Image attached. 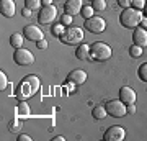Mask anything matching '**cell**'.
Listing matches in <instances>:
<instances>
[{"label": "cell", "instance_id": "52a82bcc", "mask_svg": "<svg viewBox=\"0 0 147 141\" xmlns=\"http://www.w3.org/2000/svg\"><path fill=\"white\" fill-rule=\"evenodd\" d=\"M56 16H57V8H56V5H47V7H42L41 8L39 15H38V21L41 25H49V23H53L56 20Z\"/></svg>", "mask_w": 147, "mask_h": 141}, {"label": "cell", "instance_id": "30bf717a", "mask_svg": "<svg viewBox=\"0 0 147 141\" xmlns=\"http://www.w3.org/2000/svg\"><path fill=\"white\" fill-rule=\"evenodd\" d=\"M23 35H25V38L26 40H30V41H41V40H44V33H42V30L39 28V26H34V25H28L23 28Z\"/></svg>", "mask_w": 147, "mask_h": 141}, {"label": "cell", "instance_id": "4316f807", "mask_svg": "<svg viewBox=\"0 0 147 141\" xmlns=\"http://www.w3.org/2000/svg\"><path fill=\"white\" fill-rule=\"evenodd\" d=\"M132 8H137V10H142L146 7V0H132L131 2Z\"/></svg>", "mask_w": 147, "mask_h": 141}, {"label": "cell", "instance_id": "f35d334b", "mask_svg": "<svg viewBox=\"0 0 147 141\" xmlns=\"http://www.w3.org/2000/svg\"><path fill=\"white\" fill-rule=\"evenodd\" d=\"M90 2H93V0H90Z\"/></svg>", "mask_w": 147, "mask_h": 141}, {"label": "cell", "instance_id": "1f68e13d", "mask_svg": "<svg viewBox=\"0 0 147 141\" xmlns=\"http://www.w3.org/2000/svg\"><path fill=\"white\" fill-rule=\"evenodd\" d=\"M126 110H127V113H136V105H134V104L126 105Z\"/></svg>", "mask_w": 147, "mask_h": 141}, {"label": "cell", "instance_id": "e0dca14e", "mask_svg": "<svg viewBox=\"0 0 147 141\" xmlns=\"http://www.w3.org/2000/svg\"><path fill=\"white\" fill-rule=\"evenodd\" d=\"M16 113H18V116H20V118H28V116H30V113H31L30 105H28L25 100H21L20 105H18V108H16Z\"/></svg>", "mask_w": 147, "mask_h": 141}, {"label": "cell", "instance_id": "ac0fdd59", "mask_svg": "<svg viewBox=\"0 0 147 141\" xmlns=\"http://www.w3.org/2000/svg\"><path fill=\"white\" fill-rule=\"evenodd\" d=\"M92 115H93L95 120H103V118H106L108 112H106L105 107H95V108L92 110Z\"/></svg>", "mask_w": 147, "mask_h": 141}, {"label": "cell", "instance_id": "5bb4252c", "mask_svg": "<svg viewBox=\"0 0 147 141\" xmlns=\"http://www.w3.org/2000/svg\"><path fill=\"white\" fill-rule=\"evenodd\" d=\"M15 12H16V5L13 0H2L0 2V13L3 16L10 18V16L15 15Z\"/></svg>", "mask_w": 147, "mask_h": 141}, {"label": "cell", "instance_id": "4fadbf2b", "mask_svg": "<svg viewBox=\"0 0 147 141\" xmlns=\"http://www.w3.org/2000/svg\"><path fill=\"white\" fill-rule=\"evenodd\" d=\"M67 80L72 82V84H75V85H80V84H84L85 80H87V72L82 71V69H74V71L69 72Z\"/></svg>", "mask_w": 147, "mask_h": 141}, {"label": "cell", "instance_id": "e575fe53", "mask_svg": "<svg viewBox=\"0 0 147 141\" xmlns=\"http://www.w3.org/2000/svg\"><path fill=\"white\" fill-rule=\"evenodd\" d=\"M41 2H42V7H47V5H53L54 0H41Z\"/></svg>", "mask_w": 147, "mask_h": 141}, {"label": "cell", "instance_id": "ba28073f", "mask_svg": "<svg viewBox=\"0 0 147 141\" xmlns=\"http://www.w3.org/2000/svg\"><path fill=\"white\" fill-rule=\"evenodd\" d=\"M13 59H15V63L18 66H31L34 63V56H33L31 51H28V49H15V54H13Z\"/></svg>", "mask_w": 147, "mask_h": 141}, {"label": "cell", "instance_id": "484cf974", "mask_svg": "<svg viewBox=\"0 0 147 141\" xmlns=\"http://www.w3.org/2000/svg\"><path fill=\"white\" fill-rule=\"evenodd\" d=\"M93 7L92 5H87V7H84V8H82V16H84L85 20H87V18H90V16H93Z\"/></svg>", "mask_w": 147, "mask_h": 141}, {"label": "cell", "instance_id": "83f0119b", "mask_svg": "<svg viewBox=\"0 0 147 141\" xmlns=\"http://www.w3.org/2000/svg\"><path fill=\"white\" fill-rule=\"evenodd\" d=\"M7 89V76L3 74V71H0V90L3 92Z\"/></svg>", "mask_w": 147, "mask_h": 141}, {"label": "cell", "instance_id": "cb8c5ba5", "mask_svg": "<svg viewBox=\"0 0 147 141\" xmlns=\"http://www.w3.org/2000/svg\"><path fill=\"white\" fill-rule=\"evenodd\" d=\"M129 54H131L132 58H141L142 56V48L137 46V44H132V46L129 48Z\"/></svg>", "mask_w": 147, "mask_h": 141}, {"label": "cell", "instance_id": "6da1fadb", "mask_svg": "<svg viewBox=\"0 0 147 141\" xmlns=\"http://www.w3.org/2000/svg\"><path fill=\"white\" fill-rule=\"evenodd\" d=\"M39 90V79L36 76H26L25 80L18 85V90H16V97L20 100H25L28 97H33Z\"/></svg>", "mask_w": 147, "mask_h": 141}, {"label": "cell", "instance_id": "9c48e42d", "mask_svg": "<svg viewBox=\"0 0 147 141\" xmlns=\"http://www.w3.org/2000/svg\"><path fill=\"white\" fill-rule=\"evenodd\" d=\"M124 136H126V130H124L123 126L115 125V126H110V128L105 131L103 140L105 141H123Z\"/></svg>", "mask_w": 147, "mask_h": 141}, {"label": "cell", "instance_id": "d6a6232c", "mask_svg": "<svg viewBox=\"0 0 147 141\" xmlns=\"http://www.w3.org/2000/svg\"><path fill=\"white\" fill-rule=\"evenodd\" d=\"M18 141H31V138L28 135H18Z\"/></svg>", "mask_w": 147, "mask_h": 141}, {"label": "cell", "instance_id": "8fae6325", "mask_svg": "<svg viewBox=\"0 0 147 141\" xmlns=\"http://www.w3.org/2000/svg\"><path fill=\"white\" fill-rule=\"evenodd\" d=\"M84 5H82V0H67L65 3H64V12L67 13V15H79L80 12H82Z\"/></svg>", "mask_w": 147, "mask_h": 141}, {"label": "cell", "instance_id": "5b68a950", "mask_svg": "<svg viewBox=\"0 0 147 141\" xmlns=\"http://www.w3.org/2000/svg\"><path fill=\"white\" fill-rule=\"evenodd\" d=\"M85 30H88L90 33H103L106 28V21L101 18V16H90V18H87L84 23Z\"/></svg>", "mask_w": 147, "mask_h": 141}, {"label": "cell", "instance_id": "8d00e7d4", "mask_svg": "<svg viewBox=\"0 0 147 141\" xmlns=\"http://www.w3.org/2000/svg\"><path fill=\"white\" fill-rule=\"evenodd\" d=\"M53 141H65V138H64V136H54Z\"/></svg>", "mask_w": 147, "mask_h": 141}, {"label": "cell", "instance_id": "44dd1931", "mask_svg": "<svg viewBox=\"0 0 147 141\" xmlns=\"http://www.w3.org/2000/svg\"><path fill=\"white\" fill-rule=\"evenodd\" d=\"M137 76H139V79H141L142 82H147V63H144V64L139 66V69H137Z\"/></svg>", "mask_w": 147, "mask_h": 141}, {"label": "cell", "instance_id": "d6986e66", "mask_svg": "<svg viewBox=\"0 0 147 141\" xmlns=\"http://www.w3.org/2000/svg\"><path fill=\"white\" fill-rule=\"evenodd\" d=\"M8 131L10 133H20L21 131V121L18 118H11L8 121Z\"/></svg>", "mask_w": 147, "mask_h": 141}, {"label": "cell", "instance_id": "f1b7e54d", "mask_svg": "<svg viewBox=\"0 0 147 141\" xmlns=\"http://www.w3.org/2000/svg\"><path fill=\"white\" fill-rule=\"evenodd\" d=\"M62 25H65V26H69V25H72V15H65L62 16Z\"/></svg>", "mask_w": 147, "mask_h": 141}, {"label": "cell", "instance_id": "7a4b0ae2", "mask_svg": "<svg viewBox=\"0 0 147 141\" xmlns=\"http://www.w3.org/2000/svg\"><path fill=\"white\" fill-rule=\"evenodd\" d=\"M142 18H144V15H142L141 10L132 8V7H127V8H124V10L121 12L119 21H121V25L124 26V28H131V30H134L136 26L141 25Z\"/></svg>", "mask_w": 147, "mask_h": 141}, {"label": "cell", "instance_id": "d4e9b609", "mask_svg": "<svg viewBox=\"0 0 147 141\" xmlns=\"http://www.w3.org/2000/svg\"><path fill=\"white\" fill-rule=\"evenodd\" d=\"M25 5L30 10H34V8H39L41 7V0H25Z\"/></svg>", "mask_w": 147, "mask_h": 141}, {"label": "cell", "instance_id": "277c9868", "mask_svg": "<svg viewBox=\"0 0 147 141\" xmlns=\"http://www.w3.org/2000/svg\"><path fill=\"white\" fill-rule=\"evenodd\" d=\"M82 40H84V31H82V28H77V26H69V28H65V31L61 36V41L64 44H69V46L80 44Z\"/></svg>", "mask_w": 147, "mask_h": 141}, {"label": "cell", "instance_id": "603a6c76", "mask_svg": "<svg viewBox=\"0 0 147 141\" xmlns=\"http://www.w3.org/2000/svg\"><path fill=\"white\" fill-rule=\"evenodd\" d=\"M65 31V25H62V23H61V25H54L53 28H51V33H53L54 36H62V33Z\"/></svg>", "mask_w": 147, "mask_h": 141}, {"label": "cell", "instance_id": "3957f363", "mask_svg": "<svg viewBox=\"0 0 147 141\" xmlns=\"http://www.w3.org/2000/svg\"><path fill=\"white\" fill-rule=\"evenodd\" d=\"M111 54H113V51L106 43L96 41L90 46V58L95 59V61H106V59L111 58Z\"/></svg>", "mask_w": 147, "mask_h": 141}, {"label": "cell", "instance_id": "7402d4cb", "mask_svg": "<svg viewBox=\"0 0 147 141\" xmlns=\"http://www.w3.org/2000/svg\"><path fill=\"white\" fill-rule=\"evenodd\" d=\"M92 7H93L95 12H103L106 8V2L105 0H93L92 2Z\"/></svg>", "mask_w": 147, "mask_h": 141}, {"label": "cell", "instance_id": "9a60e30c", "mask_svg": "<svg viewBox=\"0 0 147 141\" xmlns=\"http://www.w3.org/2000/svg\"><path fill=\"white\" fill-rule=\"evenodd\" d=\"M132 40H134V44L137 46H147V31L144 28H136L134 30V35H132Z\"/></svg>", "mask_w": 147, "mask_h": 141}, {"label": "cell", "instance_id": "7c38bea8", "mask_svg": "<svg viewBox=\"0 0 147 141\" xmlns=\"http://www.w3.org/2000/svg\"><path fill=\"white\" fill-rule=\"evenodd\" d=\"M119 100L123 102L124 105H129V104H136V92L131 89V87H121L119 90Z\"/></svg>", "mask_w": 147, "mask_h": 141}, {"label": "cell", "instance_id": "d590c367", "mask_svg": "<svg viewBox=\"0 0 147 141\" xmlns=\"http://www.w3.org/2000/svg\"><path fill=\"white\" fill-rule=\"evenodd\" d=\"M141 26L144 28V30L147 28V16H144V18H142V21H141Z\"/></svg>", "mask_w": 147, "mask_h": 141}, {"label": "cell", "instance_id": "836d02e7", "mask_svg": "<svg viewBox=\"0 0 147 141\" xmlns=\"http://www.w3.org/2000/svg\"><path fill=\"white\" fill-rule=\"evenodd\" d=\"M21 13H23V16H31V10H30V8H26V7H25V8H23V12H21Z\"/></svg>", "mask_w": 147, "mask_h": 141}, {"label": "cell", "instance_id": "f546056e", "mask_svg": "<svg viewBox=\"0 0 147 141\" xmlns=\"http://www.w3.org/2000/svg\"><path fill=\"white\" fill-rule=\"evenodd\" d=\"M131 2H132V0H118V3H119L123 8H127V7H131Z\"/></svg>", "mask_w": 147, "mask_h": 141}, {"label": "cell", "instance_id": "ffe728a7", "mask_svg": "<svg viewBox=\"0 0 147 141\" xmlns=\"http://www.w3.org/2000/svg\"><path fill=\"white\" fill-rule=\"evenodd\" d=\"M10 44L15 48V49H20L21 44H23V36L18 35V33H13V35L10 36Z\"/></svg>", "mask_w": 147, "mask_h": 141}, {"label": "cell", "instance_id": "74e56055", "mask_svg": "<svg viewBox=\"0 0 147 141\" xmlns=\"http://www.w3.org/2000/svg\"><path fill=\"white\" fill-rule=\"evenodd\" d=\"M144 13H146V16H147V2H146V7H144Z\"/></svg>", "mask_w": 147, "mask_h": 141}, {"label": "cell", "instance_id": "8992f818", "mask_svg": "<svg viewBox=\"0 0 147 141\" xmlns=\"http://www.w3.org/2000/svg\"><path fill=\"white\" fill-rule=\"evenodd\" d=\"M108 115L115 116V118H121L123 115H126L127 110H126V105L123 104L121 100H110L108 104L105 105Z\"/></svg>", "mask_w": 147, "mask_h": 141}, {"label": "cell", "instance_id": "2e32d148", "mask_svg": "<svg viewBox=\"0 0 147 141\" xmlns=\"http://www.w3.org/2000/svg\"><path fill=\"white\" fill-rule=\"evenodd\" d=\"M75 56H77V59H90V46L85 44V43L79 44L77 51H75Z\"/></svg>", "mask_w": 147, "mask_h": 141}, {"label": "cell", "instance_id": "4dcf8cb0", "mask_svg": "<svg viewBox=\"0 0 147 141\" xmlns=\"http://www.w3.org/2000/svg\"><path fill=\"white\" fill-rule=\"evenodd\" d=\"M36 44H38L39 49H46V48H47V41H46V40H41V41H38Z\"/></svg>", "mask_w": 147, "mask_h": 141}]
</instances>
